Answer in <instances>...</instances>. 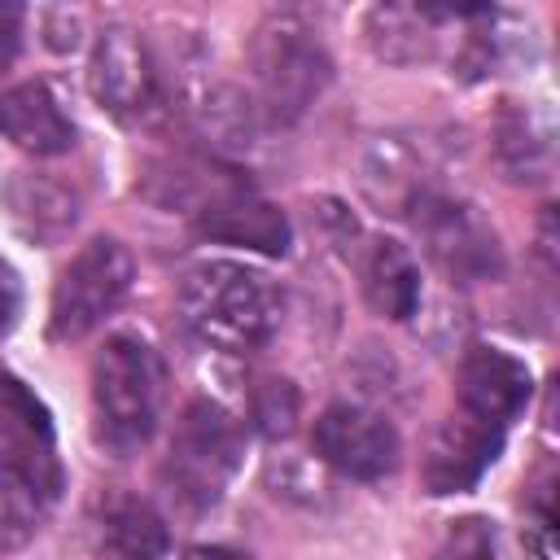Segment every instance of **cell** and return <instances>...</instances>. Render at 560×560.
<instances>
[{
  "label": "cell",
  "mask_w": 560,
  "mask_h": 560,
  "mask_svg": "<svg viewBox=\"0 0 560 560\" xmlns=\"http://www.w3.org/2000/svg\"><path fill=\"white\" fill-rule=\"evenodd\" d=\"M18 306H22V284H18V271H13V267L0 258V337L13 328Z\"/></svg>",
  "instance_id": "25"
},
{
  "label": "cell",
  "mask_w": 560,
  "mask_h": 560,
  "mask_svg": "<svg viewBox=\"0 0 560 560\" xmlns=\"http://www.w3.org/2000/svg\"><path fill=\"white\" fill-rule=\"evenodd\" d=\"M188 118L197 127V136L214 149V153H245L258 144L267 118L254 101V92L228 83V79H201L188 92Z\"/></svg>",
  "instance_id": "14"
},
{
  "label": "cell",
  "mask_w": 560,
  "mask_h": 560,
  "mask_svg": "<svg viewBox=\"0 0 560 560\" xmlns=\"http://www.w3.org/2000/svg\"><path fill=\"white\" fill-rule=\"evenodd\" d=\"M311 446L332 472L350 481H381L402 455L398 429L363 402H328L311 424Z\"/></svg>",
  "instance_id": "7"
},
{
  "label": "cell",
  "mask_w": 560,
  "mask_h": 560,
  "mask_svg": "<svg viewBox=\"0 0 560 560\" xmlns=\"http://www.w3.org/2000/svg\"><path fill=\"white\" fill-rule=\"evenodd\" d=\"M359 284L363 298L376 315L385 319H411L424 306V284H420V267L411 258L407 245L389 241V236H372L359 254Z\"/></svg>",
  "instance_id": "17"
},
{
  "label": "cell",
  "mask_w": 560,
  "mask_h": 560,
  "mask_svg": "<svg viewBox=\"0 0 560 560\" xmlns=\"http://www.w3.org/2000/svg\"><path fill=\"white\" fill-rule=\"evenodd\" d=\"M254 420H258L267 433L284 438V433L293 429V420H298V394H293V385H289V381H267V385L258 389Z\"/></svg>",
  "instance_id": "23"
},
{
  "label": "cell",
  "mask_w": 560,
  "mask_h": 560,
  "mask_svg": "<svg viewBox=\"0 0 560 560\" xmlns=\"http://www.w3.org/2000/svg\"><path fill=\"white\" fill-rule=\"evenodd\" d=\"M88 92L122 127L144 122L158 109V66L131 26H105L96 35L88 57Z\"/></svg>",
  "instance_id": "8"
},
{
  "label": "cell",
  "mask_w": 560,
  "mask_h": 560,
  "mask_svg": "<svg viewBox=\"0 0 560 560\" xmlns=\"http://www.w3.org/2000/svg\"><path fill=\"white\" fill-rule=\"evenodd\" d=\"M136 258L118 236H92L57 276L48 302V337L79 341L101 328L131 293Z\"/></svg>",
  "instance_id": "5"
},
{
  "label": "cell",
  "mask_w": 560,
  "mask_h": 560,
  "mask_svg": "<svg viewBox=\"0 0 560 560\" xmlns=\"http://www.w3.org/2000/svg\"><path fill=\"white\" fill-rule=\"evenodd\" d=\"M499 446H503V429L494 424H481L472 416H451L429 451H424V464H420V481L429 494H459V490H472L486 468L499 459Z\"/></svg>",
  "instance_id": "10"
},
{
  "label": "cell",
  "mask_w": 560,
  "mask_h": 560,
  "mask_svg": "<svg viewBox=\"0 0 560 560\" xmlns=\"http://www.w3.org/2000/svg\"><path fill=\"white\" fill-rule=\"evenodd\" d=\"M184 560H254V556H245L236 547H188Z\"/></svg>",
  "instance_id": "27"
},
{
  "label": "cell",
  "mask_w": 560,
  "mask_h": 560,
  "mask_svg": "<svg viewBox=\"0 0 560 560\" xmlns=\"http://www.w3.org/2000/svg\"><path fill=\"white\" fill-rule=\"evenodd\" d=\"M22 26H26V9L0 0V70L13 66V57L22 48Z\"/></svg>",
  "instance_id": "24"
},
{
  "label": "cell",
  "mask_w": 560,
  "mask_h": 560,
  "mask_svg": "<svg viewBox=\"0 0 560 560\" xmlns=\"http://www.w3.org/2000/svg\"><path fill=\"white\" fill-rule=\"evenodd\" d=\"M433 560H499L490 521H481V516H464V521H455V525L446 529L442 547L433 551Z\"/></svg>",
  "instance_id": "22"
},
{
  "label": "cell",
  "mask_w": 560,
  "mask_h": 560,
  "mask_svg": "<svg viewBox=\"0 0 560 560\" xmlns=\"http://www.w3.org/2000/svg\"><path fill=\"white\" fill-rule=\"evenodd\" d=\"M359 184H363L368 201H372L381 214H407L411 201L429 188L424 175H420L416 153H411L398 136H376V140L363 149Z\"/></svg>",
  "instance_id": "19"
},
{
  "label": "cell",
  "mask_w": 560,
  "mask_h": 560,
  "mask_svg": "<svg viewBox=\"0 0 560 560\" xmlns=\"http://www.w3.org/2000/svg\"><path fill=\"white\" fill-rule=\"evenodd\" d=\"M0 442L4 455L26 464L35 481L52 494L57 490V455H52V416L48 407L9 372H0Z\"/></svg>",
  "instance_id": "15"
},
{
  "label": "cell",
  "mask_w": 560,
  "mask_h": 560,
  "mask_svg": "<svg viewBox=\"0 0 560 560\" xmlns=\"http://www.w3.org/2000/svg\"><path fill=\"white\" fill-rule=\"evenodd\" d=\"M166 407V363L162 354L136 337V332H114L92 359V420H96V442L109 455H131L140 451Z\"/></svg>",
  "instance_id": "2"
},
{
  "label": "cell",
  "mask_w": 560,
  "mask_h": 560,
  "mask_svg": "<svg viewBox=\"0 0 560 560\" xmlns=\"http://www.w3.org/2000/svg\"><path fill=\"white\" fill-rule=\"evenodd\" d=\"M4 206L9 223L35 245H57L79 223V192L48 171H18L4 184Z\"/></svg>",
  "instance_id": "16"
},
{
  "label": "cell",
  "mask_w": 560,
  "mask_h": 560,
  "mask_svg": "<svg viewBox=\"0 0 560 560\" xmlns=\"http://www.w3.org/2000/svg\"><path fill=\"white\" fill-rule=\"evenodd\" d=\"M88 547L96 560H162L171 529L153 503L136 494H109L88 516Z\"/></svg>",
  "instance_id": "12"
},
{
  "label": "cell",
  "mask_w": 560,
  "mask_h": 560,
  "mask_svg": "<svg viewBox=\"0 0 560 560\" xmlns=\"http://www.w3.org/2000/svg\"><path fill=\"white\" fill-rule=\"evenodd\" d=\"M245 455V424L214 398H192L171 433L162 459V486L184 512H210Z\"/></svg>",
  "instance_id": "3"
},
{
  "label": "cell",
  "mask_w": 560,
  "mask_h": 560,
  "mask_svg": "<svg viewBox=\"0 0 560 560\" xmlns=\"http://www.w3.org/2000/svg\"><path fill=\"white\" fill-rule=\"evenodd\" d=\"M363 35H368V48L389 66L429 61L438 44L424 9H407V4H372L363 13Z\"/></svg>",
  "instance_id": "20"
},
{
  "label": "cell",
  "mask_w": 560,
  "mask_h": 560,
  "mask_svg": "<svg viewBox=\"0 0 560 560\" xmlns=\"http://www.w3.org/2000/svg\"><path fill=\"white\" fill-rule=\"evenodd\" d=\"M494 162L512 184H542L551 175V127L538 109L508 101L490 127Z\"/></svg>",
  "instance_id": "18"
},
{
  "label": "cell",
  "mask_w": 560,
  "mask_h": 560,
  "mask_svg": "<svg viewBox=\"0 0 560 560\" xmlns=\"http://www.w3.org/2000/svg\"><path fill=\"white\" fill-rule=\"evenodd\" d=\"M249 74H254V101L267 122H298L332 83V57L324 39L293 13L267 18L249 48H245Z\"/></svg>",
  "instance_id": "4"
},
{
  "label": "cell",
  "mask_w": 560,
  "mask_h": 560,
  "mask_svg": "<svg viewBox=\"0 0 560 560\" xmlns=\"http://www.w3.org/2000/svg\"><path fill=\"white\" fill-rule=\"evenodd\" d=\"M197 236L219 241V245H241L254 254H271V258H284L293 241L284 210L262 201L249 184H236L223 197H214L206 210H197Z\"/></svg>",
  "instance_id": "11"
},
{
  "label": "cell",
  "mask_w": 560,
  "mask_h": 560,
  "mask_svg": "<svg viewBox=\"0 0 560 560\" xmlns=\"http://www.w3.org/2000/svg\"><path fill=\"white\" fill-rule=\"evenodd\" d=\"M416 236H420V249L429 254V262L455 280V284H481V280H494L503 276V245H499V232L477 214V206L459 201V197H446L438 188H424L411 210H407Z\"/></svg>",
  "instance_id": "6"
},
{
  "label": "cell",
  "mask_w": 560,
  "mask_h": 560,
  "mask_svg": "<svg viewBox=\"0 0 560 560\" xmlns=\"http://www.w3.org/2000/svg\"><path fill=\"white\" fill-rule=\"evenodd\" d=\"M551 529H556V516H551V503L542 499L529 516V542L538 551V560H556V547H551Z\"/></svg>",
  "instance_id": "26"
},
{
  "label": "cell",
  "mask_w": 560,
  "mask_h": 560,
  "mask_svg": "<svg viewBox=\"0 0 560 560\" xmlns=\"http://www.w3.org/2000/svg\"><path fill=\"white\" fill-rule=\"evenodd\" d=\"M48 499L52 494L35 481V472L0 451V551H18L39 534Z\"/></svg>",
  "instance_id": "21"
},
{
  "label": "cell",
  "mask_w": 560,
  "mask_h": 560,
  "mask_svg": "<svg viewBox=\"0 0 560 560\" xmlns=\"http://www.w3.org/2000/svg\"><path fill=\"white\" fill-rule=\"evenodd\" d=\"M179 315L197 341L249 354L280 328V293L249 262L201 258L179 276Z\"/></svg>",
  "instance_id": "1"
},
{
  "label": "cell",
  "mask_w": 560,
  "mask_h": 560,
  "mask_svg": "<svg viewBox=\"0 0 560 560\" xmlns=\"http://www.w3.org/2000/svg\"><path fill=\"white\" fill-rule=\"evenodd\" d=\"M0 136L31 158H61L74 149V122L61 109L57 92L39 79L0 92Z\"/></svg>",
  "instance_id": "13"
},
{
  "label": "cell",
  "mask_w": 560,
  "mask_h": 560,
  "mask_svg": "<svg viewBox=\"0 0 560 560\" xmlns=\"http://www.w3.org/2000/svg\"><path fill=\"white\" fill-rule=\"evenodd\" d=\"M455 389H459L464 416L494 424V429H508L525 411V402L534 394V376H529L525 359H516L499 346H468L459 359Z\"/></svg>",
  "instance_id": "9"
}]
</instances>
